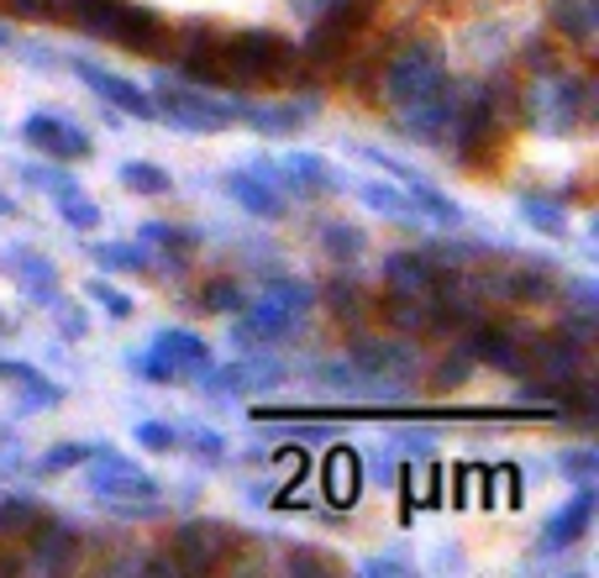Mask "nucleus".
Here are the masks:
<instances>
[{"mask_svg":"<svg viewBox=\"0 0 599 578\" xmlns=\"http://www.w3.org/2000/svg\"><path fill=\"white\" fill-rule=\"evenodd\" d=\"M384 90L400 106H416V100H431L442 90V48L431 37H416L405 42L400 53L390 59V74H384Z\"/></svg>","mask_w":599,"mask_h":578,"instance_id":"f257e3e1","label":"nucleus"},{"mask_svg":"<svg viewBox=\"0 0 599 578\" xmlns=\"http://www.w3.org/2000/svg\"><path fill=\"white\" fill-rule=\"evenodd\" d=\"M290 53H284L279 37H269V32H242L237 42L221 48V79H264Z\"/></svg>","mask_w":599,"mask_h":578,"instance_id":"f03ea898","label":"nucleus"},{"mask_svg":"<svg viewBox=\"0 0 599 578\" xmlns=\"http://www.w3.org/2000/svg\"><path fill=\"white\" fill-rule=\"evenodd\" d=\"M578 111H584V85L569 79V74H558V79L547 74L537 85V95H531V116H537V126H547V132H552V126L563 132Z\"/></svg>","mask_w":599,"mask_h":578,"instance_id":"7ed1b4c3","label":"nucleus"},{"mask_svg":"<svg viewBox=\"0 0 599 578\" xmlns=\"http://www.w3.org/2000/svg\"><path fill=\"white\" fill-rule=\"evenodd\" d=\"M227 526H190L180 542H174V552H180V568H190V574H206V568H216V557L227 552Z\"/></svg>","mask_w":599,"mask_h":578,"instance_id":"20e7f679","label":"nucleus"},{"mask_svg":"<svg viewBox=\"0 0 599 578\" xmlns=\"http://www.w3.org/2000/svg\"><path fill=\"white\" fill-rule=\"evenodd\" d=\"M106 37H117V42H126V48L152 53V48L163 42V27H158V16L143 11V5H117V16H111V32H106Z\"/></svg>","mask_w":599,"mask_h":578,"instance_id":"39448f33","label":"nucleus"},{"mask_svg":"<svg viewBox=\"0 0 599 578\" xmlns=\"http://www.w3.org/2000/svg\"><path fill=\"white\" fill-rule=\"evenodd\" d=\"M80 74H85V85H90V90H100L106 100H117V106H126L132 116H152V100L137 90V85H126V79L106 74V69H90V63H80Z\"/></svg>","mask_w":599,"mask_h":578,"instance_id":"423d86ee","label":"nucleus"},{"mask_svg":"<svg viewBox=\"0 0 599 578\" xmlns=\"http://www.w3.org/2000/svg\"><path fill=\"white\" fill-rule=\"evenodd\" d=\"M358 22H363L358 5H337L327 22L310 32V59H331V53H337V48H342V42L353 37V27H358Z\"/></svg>","mask_w":599,"mask_h":578,"instance_id":"0eeeda50","label":"nucleus"},{"mask_svg":"<svg viewBox=\"0 0 599 578\" xmlns=\"http://www.w3.org/2000/svg\"><path fill=\"white\" fill-rule=\"evenodd\" d=\"M589 516H595V500H589V489H584L569 511H558V516L547 520V548H569V542H578V537L589 531Z\"/></svg>","mask_w":599,"mask_h":578,"instance_id":"6e6552de","label":"nucleus"},{"mask_svg":"<svg viewBox=\"0 0 599 578\" xmlns=\"http://www.w3.org/2000/svg\"><path fill=\"white\" fill-rule=\"evenodd\" d=\"M27 143H37V148H48V152H59V158H85V152H90V143H85L80 132H69L63 122H48V116L27 122Z\"/></svg>","mask_w":599,"mask_h":578,"instance_id":"1a4fd4ad","label":"nucleus"},{"mask_svg":"<svg viewBox=\"0 0 599 578\" xmlns=\"http://www.w3.org/2000/svg\"><path fill=\"white\" fill-rule=\"evenodd\" d=\"M90 484H95V494H158V484L152 479H143L137 468H126V463H106L100 474H90Z\"/></svg>","mask_w":599,"mask_h":578,"instance_id":"9d476101","label":"nucleus"},{"mask_svg":"<svg viewBox=\"0 0 599 578\" xmlns=\"http://www.w3.org/2000/svg\"><path fill=\"white\" fill-rule=\"evenodd\" d=\"M552 16L578 48H595V0H552Z\"/></svg>","mask_w":599,"mask_h":578,"instance_id":"9b49d317","label":"nucleus"},{"mask_svg":"<svg viewBox=\"0 0 599 578\" xmlns=\"http://www.w3.org/2000/svg\"><path fill=\"white\" fill-rule=\"evenodd\" d=\"M327 494H331V505H353L358 500V457L347 453V447L327 457Z\"/></svg>","mask_w":599,"mask_h":578,"instance_id":"f8f14e48","label":"nucleus"},{"mask_svg":"<svg viewBox=\"0 0 599 578\" xmlns=\"http://www.w3.org/2000/svg\"><path fill=\"white\" fill-rule=\"evenodd\" d=\"M163 106L174 111V122L195 126V132H216V126L227 122L216 106H200V100H190V95H180V90H163Z\"/></svg>","mask_w":599,"mask_h":578,"instance_id":"ddd939ff","label":"nucleus"},{"mask_svg":"<svg viewBox=\"0 0 599 578\" xmlns=\"http://www.w3.org/2000/svg\"><path fill=\"white\" fill-rule=\"evenodd\" d=\"M390 279H394V295H426L431 290V269L411 258V253H394L390 258Z\"/></svg>","mask_w":599,"mask_h":578,"instance_id":"4468645a","label":"nucleus"},{"mask_svg":"<svg viewBox=\"0 0 599 578\" xmlns=\"http://www.w3.org/2000/svg\"><path fill=\"white\" fill-rule=\"evenodd\" d=\"M232 189L242 195V206H247V211H258V216H279V211H284V206H279V195H273L269 184H258L253 174H237Z\"/></svg>","mask_w":599,"mask_h":578,"instance_id":"2eb2a0df","label":"nucleus"},{"mask_svg":"<svg viewBox=\"0 0 599 578\" xmlns=\"http://www.w3.org/2000/svg\"><path fill=\"white\" fill-rule=\"evenodd\" d=\"M474 353L489 358V364H500V368H521V353H515L500 332H479V336H474Z\"/></svg>","mask_w":599,"mask_h":578,"instance_id":"dca6fc26","label":"nucleus"},{"mask_svg":"<svg viewBox=\"0 0 599 578\" xmlns=\"http://www.w3.org/2000/svg\"><path fill=\"white\" fill-rule=\"evenodd\" d=\"M158 353H174V358H184V364H195V368L210 364V347H206V342H195V336H184V332H169L163 342H158Z\"/></svg>","mask_w":599,"mask_h":578,"instance_id":"f3484780","label":"nucleus"},{"mask_svg":"<svg viewBox=\"0 0 599 578\" xmlns=\"http://www.w3.org/2000/svg\"><path fill=\"white\" fill-rule=\"evenodd\" d=\"M121 180L132 184V189H148V195H163V189H169V174H158V169H148V163H126Z\"/></svg>","mask_w":599,"mask_h":578,"instance_id":"a211bd4d","label":"nucleus"},{"mask_svg":"<svg viewBox=\"0 0 599 578\" xmlns=\"http://www.w3.org/2000/svg\"><path fill=\"white\" fill-rule=\"evenodd\" d=\"M32 520H37V511H32V505H22V500H16V505H11V500L0 505V531H27Z\"/></svg>","mask_w":599,"mask_h":578,"instance_id":"6ab92c4d","label":"nucleus"},{"mask_svg":"<svg viewBox=\"0 0 599 578\" xmlns=\"http://www.w3.org/2000/svg\"><path fill=\"white\" fill-rule=\"evenodd\" d=\"M327 247H331V253H347V258H353V253L363 247V237L353 232V226H327Z\"/></svg>","mask_w":599,"mask_h":578,"instance_id":"aec40b11","label":"nucleus"},{"mask_svg":"<svg viewBox=\"0 0 599 578\" xmlns=\"http://www.w3.org/2000/svg\"><path fill=\"white\" fill-rule=\"evenodd\" d=\"M80 457H90V447H53V453L42 457V474H63V468L80 463Z\"/></svg>","mask_w":599,"mask_h":578,"instance_id":"412c9836","label":"nucleus"},{"mask_svg":"<svg viewBox=\"0 0 599 578\" xmlns=\"http://www.w3.org/2000/svg\"><path fill=\"white\" fill-rule=\"evenodd\" d=\"M290 174H295V180H327L321 158H310V152H295V158H290Z\"/></svg>","mask_w":599,"mask_h":578,"instance_id":"4be33fe9","label":"nucleus"},{"mask_svg":"<svg viewBox=\"0 0 599 578\" xmlns=\"http://www.w3.org/2000/svg\"><path fill=\"white\" fill-rule=\"evenodd\" d=\"M206 305H210V310H237L242 295L232 290V284H216V290H206Z\"/></svg>","mask_w":599,"mask_h":578,"instance_id":"5701e85b","label":"nucleus"},{"mask_svg":"<svg viewBox=\"0 0 599 578\" xmlns=\"http://www.w3.org/2000/svg\"><path fill=\"white\" fill-rule=\"evenodd\" d=\"M526 216L537 221L541 232H563V211H547V206H537V200H531V206H526Z\"/></svg>","mask_w":599,"mask_h":578,"instance_id":"b1692460","label":"nucleus"},{"mask_svg":"<svg viewBox=\"0 0 599 578\" xmlns=\"http://www.w3.org/2000/svg\"><path fill=\"white\" fill-rule=\"evenodd\" d=\"M137 442H143V447H174V431L169 427H137Z\"/></svg>","mask_w":599,"mask_h":578,"instance_id":"393cba45","label":"nucleus"},{"mask_svg":"<svg viewBox=\"0 0 599 578\" xmlns=\"http://www.w3.org/2000/svg\"><path fill=\"white\" fill-rule=\"evenodd\" d=\"M63 216H69V221H80V226H95V211H90V206H80V195H74V189H69V200H63Z\"/></svg>","mask_w":599,"mask_h":578,"instance_id":"a878e982","label":"nucleus"},{"mask_svg":"<svg viewBox=\"0 0 599 578\" xmlns=\"http://www.w3.org/2000/svg\"><path fill=\"white\" fill-rule=\"evenodd\" d=\"M90 295L100 305H106V310H117V316H126V300H121V295H111V290H106V284H90Z\"/></svg>","mask_w":599,"mask_h":578,"instance_id":"bb28decb","label":"nucleus"},{"mask_svg":"<svg viewBox=\"0 0 599 578\" xmlns=\"http://www.w3.org/2000/svg\"><path fill=\"white\" fill-rule=\"evenodd\" d=\"M11 5H16L22 16H48V11H53V0H11Z\"/></svg>","mask_w":599,"mask_h":578,"instance_id":"cd10ccee","label":"nucleus"},{"mask_svg":"<svg viewBox=\"0 0 599 578\" xmlns=\"http://www.w3.org/2000/svg\"><path fill=\"white\" fill-rule=\"evenodd\" d=\"M290 5H295V11H305V16H316V11H327L331 0H290Z\"/></svg>","mask_w":599,"mask_h":578,"instance_id":"c85d7f7f","label":"nucleus"},{"mask_svg":"<svg viewBox=\"0 0 599 578\" xmlns=\"http://www.w3.org/2000/svg\"><path fill=\"white\" fill-rule=\"evenodd\" d=\"M0 211H5V200H0Z\"/></svg>","mask_w":599,"mask_h":578,"instance_id":"c756f323","label":"nucleus"}]
</instances>
